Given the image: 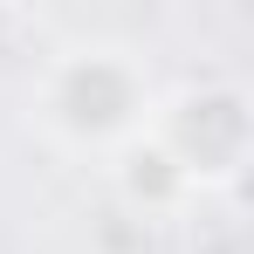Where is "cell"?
<instances>
[{
    "label": "cell",
    "mask_w": 254,
    "mask_h": 254,
    "mask_svg": "<svg viewBox=\"0 0 254 254\" xmlns=\"http://www.w3.org/2000/svg\"><path fill=\"white\" fill-rule=\"evenodd\" d=\"M35 110H42V124L62 144H117L124 151L130 137H144L158 96H151L144 69L130 55H117V48H69V55H55L42 69Z\"/></svg>",
    "instance_id": "1"
},
{
    "label": "cell",
    "mask_w": 254,
    "mask_h": 254,
    "mask_svg": "<svg viewBox=\"0 0 254 254\" xmlns=\"http://www.w3.org/2000/svg\"><path fill=\"white\" fill-rule=\"evenodd\" d=\"M144 137L165 151L186 186H206V179H234L241 158H248V96L234 83H206L186 89L151 110Z\"/></svg>",
    "instance_id": "2"
}]
</instances>
